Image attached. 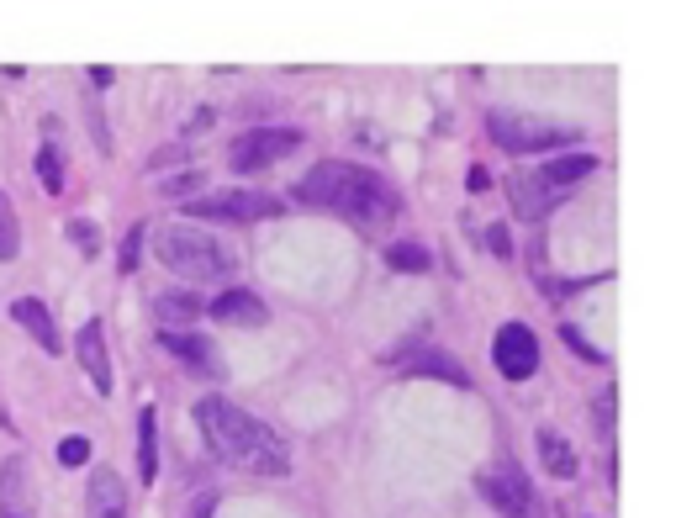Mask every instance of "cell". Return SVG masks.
<instances>
[{"instance_id": "cell-1", "label": "cell", "mask_w": 676, "mask_h": 518, "mask_svg": "<svg viewBox=\"0 0 676 518\" xmlns=\"http://www.w3.org/2000/svg\"><path fill=\"white\" fill-rule=\"evenodd\" d=\"M296 201H302V207L344 217L360 233H381V228H391V222L402 217V196L391 191V185L375 175V170H360V164H349V159L312 164L307 180L296 185Z\"/></svg>"}, {"instance_id": "cell-2", "label": "cell", "mask_w": 676, "mask_h": 518, "mask_svg": "<svg viewBox=\"0 0 676 518\" xmlns=\"http://www.w3.org/2000/svg\"><path fill=\"white\" fill-rule=\"evenodd\" d=\"M196 423H201L206 450H212L222 466L249 471V476H286L291 471L286 439H280L265 418L233 407L228 397H201L196 402Z\"/></svg>"}, {"instance_id": "cell-3", "label": "cell", "mask_w": 676, "mask_h": 518, "mask_svg": "<svg viewBox=\"0 0 676 518\" xmlns=\"http://www.w3.org/2000/svg\"><path fill=\"white\" fill-rule=\"evenodd\" d=\"M154 254H159L164 270H180L185 281H228L233 275L228 249L201 228H159L154 233Z\"/></svg>"}, {"instance_id": "cell-4", "label": "cell", "mask_w": 676, "mask_h": 518, "mask_svg": "<svg viewBox=\"0 0 676 518\" xmlns=\"http://www.w3.org/2000/svg\"><path fill=\"white\" fill-rule=\"evenodd\" d=\"M486 133H492V143L507 148V154H550L560 143H581L576 127L523 117V111H492V117H486Z\"/></svg>"}, {"instance_id": "cell-5", "label": "cell", "mask_w": 676, "mask_h": 518, "mask_svg": "<svg viewBox=\"0 0 676 518\" xmlns=\"http://www.w3.org/2000/svg\"><path fill=\"white\" fill-rule=\"evenodd\" d=\"M302 148V133L296 127H254V133H238L233 148H228V170L233 175H259L270 164L291 159Z\"/></svg>"}, {"instance_id": "cell-6", "label": "cell", "mask_w": 676, "mask_h": 518, "mask_svg": "<svg viewBox=\"0 0 676 518\" xmlns=\"http://www.w3.org/2000/svg\"><path fill=\"white\" fill-rule=\"evenodd\" d=\"M481 497L492 503L502 518H550V508H544V497L534 492V481L523 471H481Z\"/></svg>"}, {"instance_id": "cell-7", "label": "cell", "mask_w": 676, "mask_h": 518, "mask_svg": "<svg viewBox=\"0 0 676 518\" xmlns=\"http://www.w3.org/2000/svg\"><path fill=\"white\" fill-rule=\"evenodd\" d=\"M191 217H217V222H254V217H275L280 201L270 191H228V196H191L185 201Z\"/></svg>"}, {"instance_id": "cell-8", "label": "cell", "mask_w": 676, "mask_h": 518, "mask_svg": "<svg viewBox=\"0 0 676 518\" xmlns=\"http://www.w3.org/2000/svg\"><path fill=\"white\" fill-rule=\"evenodd\" d=\"M492 365L507 381H529L539 370V339L523 323H502L497 339H492Z\"/></svg>"}, {"instance_id": "cell-9", "label": "cell", "mask_w": 676, "mask_h": 518, "mask_svg": "<svg viewBox=\"0 0 676 518\" xmlns=\"http://www.w3.org/2000/svg\"><path fill=\"white\" fill-rule=\"evenodd\" d=\"M74 360L96 386V397H111V355H106V323L101 318H85L80 339H74Z\"/></svg>"}, {"instance_id": "cell-10", "label": "cell", "mask_w": 676, "mask_h": 518, "mask_svg": "<svg viewBox=\"0 0 676 518\" xmlns=\"http://www.w3.org/2000/svg\"><path fill=\"white\" fill-rule=\"evenodd\" d=\"M0 518H32V460H0Z\"/></svg>"}, {"instance_id": "cell-11", "label": "cell", "mask_w": 676, "mask_h": 518, "mask_svg": "<svg viewBox=\"0 0 676 518\" xmlns=\"http://www.w3.org/2000/svg\"><path fill=\"white\" fill-rule=\"evenodd\" d=\"M592 175H597V154H555V159H544V170H534V180L550 196H560V201H566L581 180H592Z\"/></svg>"}, {"instance_id": "cell-12", "label": "cell", "mask_w": 676, "mask_h": 518, "mask_svg": "<svg viewBox=\"0 0 676 518\" xmlns=\"http://www.w3.org/2000/svg\"><path fill=\"white\" fill-rule=\"evenodd\" d=\"M85 518H127V481L111 466L90 471V481H85Z\"/></svg>"}, {"instance_id": "cell-13", "label": "cell", "mask_w": 676, "mask_h": 518, "mask_svg": "<svg viewBox=\"0 0 676 518\" xmlns=\"http://www.w3.org/2000/svg\"><path fill=\"white\" fill-rule=\"evenodd\" d=\"M212 323H233V328H265L270 323V307L259 302L254 291H222V296H212Z\"/></svg>"}, {"instance_id": "cell-14", "label": "cell", "mask_w": 676, "mask_h": 518, "mask_svg": "<svg viewBox=\"0 0 676 518\" xmlns=\"http://www.w3.org/2000/svg\"><path fill=\"white\" fill-rule=\"evenodd\" d=\"M407 376H428V381H449V386H460V392H471V370H465L455 355H444V349H423V355H412L402 360Z\"/></svg>"}, {"instance_id": "cell-15", "label": "cell", "mask_w": 676, "mask_h": 518, "mask_svg": "<svg viewBox=\"0 0 676 518\" xmlns=\"http://www.w3.org/2000/svg\"><path fill=\"white\" fill-rule=\"evenodd\" d=\"M11 318L22 323L37 344H43V355H59V349H64V339H59V323H53V312H48L43 302H37V296H22V302L11 307Z\"/></svg>"}, {"instance_id": "cell-16", "label": "cell", "mask_w": 676, "mask_h": 518, "mask_svg": "<svg viewBox=\"0 0 676 518\" xmlns=\"http://www.w3.org/2000/svg\"><path fill=\"white\" fill-rule=\"evenodd\" d=\"M159 344H164V355H175L180 365H191V370H222L217 365V349L206 344V339H196V333H175V328H159Z\"/></svg>"}, {"instance_id": "cell-17", "label": "cell", "mask_w": 676, "mask_h": 518, "mask_svg": "<svg viewBox=\"0 0 676 518\" xmlns=\"http://www.w3.org/2000/svg\"><path fill=\"white\" fill-rule=\"evenodd\" d=\"M43 148H37V180L48 196H64V159H59V117H43Z\"/></svg>"}, {"instance_id": "cell-18", "label": "cell", "mask_w": 676, "mask_h": 518, "mask_svg": "<svg viewBox=\"0 0 676 518\" xmlns=\"http://www.w3.org/2000/svg\"><path fill=\"white\" fill-rule=\"evenodd\" d=\"M539 466L550 471L555 481H571L576 476V450H571V439L566 434H555V429H539Z\"/></svg>"}, {"instance_id": "cell-19", "label": "cell", "mask_w": 676, "mask_h": 518, "mask_svg": "<svg viewBox=\"0 0 676 518\" xmlns=\"http://www.w3.org/2000/svg\"><path fill=\"white\" fill-rule=\"evenodd\" d=\"M507 196H513L518 217H529V222H534V217H544L550 207H560V196H550L534 175H513V180H507Z\"/></svg>"}, {"instance_id": "cell-20", "label": "cell", "mask_w": 676, "mask_h": 518, "mask_svg": "<svg viewBox=\"0 0 676 518\" xmlns=\"http://www.w3.org/2000/svg\"><path fill=\"white\" fill-rule=\"evenodd\" d=\"M138 476L143 481L159 476V413H154V407H143V413H138Z\"/></svg>"}, {"instance_id": "cell-21", "label": "cell", "mask_w": 676, "mask_h": 518, "mask_svg": "<svg viewBox=\"0 0 676 518\" xmlns=\"http://www.w3.org/2000/svg\"><path fill=\"white\" fill-rule=\"evenodd\" d=\"M154 312H159L164 328L169 323H196L201 312H206V302H201V296H191V291H164L159 302H154Z\"/></svg>"}, {"instance_id": "cell-22", "label": "cell", "mask_w": 676, "mask_h": 518, "mask_svg": "<svg viewBox=\"0 0 676 518\" xmlns=\"http://www.w3.org/2000/svg\"><path fill=\"white\" fill-rule=\"evenodd\" d=\"M16 254H22V222H16L11 196L0 191V259H16Z\"/></svg>"}, {"instance_id": "cell-23", "label": "cell", "mask_w": 676, "mask_h": 518, "mask_svg": "<svg viewBox=\"0 0 676 518\" xmlns=\"http://www.w3.org/2000/svg\"><path fill=\"white\" fill-rule=\"evenodd\" d=\"M386 265L402 270V275H423L428 270V249L423 244H391L386 249Z\"/></svg>"}, {"instance_id": "cell-24", "label": "cell", "mask_w": 676, "mask_h": 518, "mask_svg": "<svg viewBox=\"0 0 676 518\" xmlns=\"http://www.w3.org/2000/svg\"><path fill=\"white\" fill-rule=\"evenodd\" d=\"M64 233H69V244H74V249H85V254H96V249H101V228H96L90 217H69V222H64Z\"/></svg>"}, {"instance_id": "cell-25", "label": "cell", "mask_w": 676, "mask_h": 518, "mask_svg": "<svg viewBox=\"0 0 676 518\" xmlns=\"http://www.w3.org/2000/svg\"><path fill=\"white\" fill-rule=\"evenodd\" d=\"M143 233H148V222H138V228H127L122 249H117V270H122V275H133V270H138V259H143Z\"/></svg>"}, {"instance_id": "cell-26", "label": "cell", "mask_w": 676, "mask_h": 518, "mask_svg": "<svg viewBox=\"0 0 676 518\" xmlns=\"http://www.w3.org/2000/svg\"><path fill=\"white\" fill-rule=\"evenodd\" d=\"M560 339H566V344L576 349V360H587V365H603V360H608L603 349H597V344H592V339H587V333H581V328H571V323L560 328Z\"/></svg>"}, {"instance_id": "cell-27", "label": "cell", "mask_w": 676, "mask_h": 518, "mask_svg": "<svg viewBox=\"0 0 676 518\" xmlns=\"http://www.w3.org/2000/svg\"><path fill=\"white\" fill-rule=\"evenodd\" d=\"M85 460H90V439H85V434H69V439L59 444V466L74 471V466H85Z\"/></svg>"}, {"instance_id": "cell-28", "label": "cell", "mask_w": 676, "mask_h": 518, "mask_svg": "<svg viewBox=\"0 0 676 518\" xmlns=\"http://www.w3.org/2000/svg\"><path fill=\"white\" fill-rule=\"evenodd\" d=\"M191 185H201V175H175V180L159 185V196L164 201H191Z\"/></svg>"}, {"instance_id": "cell-29", "label": "cell", "mask_w": 676, "mask_h": 518, "mask_svg": "<svg viewBox=\"0 0 676 518\" xmlns=\"http://www.w3.org/2000/svg\"><path fill=\"white\" fill-rule=\"evenodd\" d=\"M486 249H492L497 259L513 254V233H507V222H492V228H486Z\"/></svg>"}, {"instance_id": "cell-30", "label": "cell", "mask_w": 676, "mask_h": 518, "mask_svg": "<svg viewBox=\"0 0 676 518\" xmlns=\"http://www.w3.org/2000/svg\"><path fill=\"white\" fill-rule=\"evenodd\" d=\"M613 397H618L613 386H608L603 397H597V423H603V434H613Z\"/></svg>"}, {"instance_id": "cell-31", "label": "cell", "mask_w": 676, "mask_h": 518, "mask_svg": "<svg viewBox=\"0 0 676 518\" xmlns=\"http://www.w3.org/2000/svg\"><path fill=\"white\" fill-rule=\"evenodd\" d=\"M212 513H217V492H201L196 503H191V513H185V518H212Z\"/></svg>"}, {"instance_id": "cell-32", "label": "cell", "mask_w": 676, "mask_h": 518, "mask_svg": "<svg viewBox=\"0 0 676 518\" xmlns=\"http://www.w3.org/2000/svg\"><path fill=\"white\" fill-rule=\"evenodd\" d=\"M471 191H476V196H481V191H492V175H486V170H481V164H476V170H471Z\"/></svg>"}, {"instance_id": "cell-33", "label": "cell", "mask_w": 676, "mask_h": 518, "mask_svg": "<svg viewBox=\"0 0 676 518\" xmlns=\"http://www.w3.org/2000/svg\"><path fill=\"white\" fill-rule=\"evenodd\" d=\"M111 80H117V74H111V69H90V85H96V90H106Z\"/></svg>"}]
</instances>
